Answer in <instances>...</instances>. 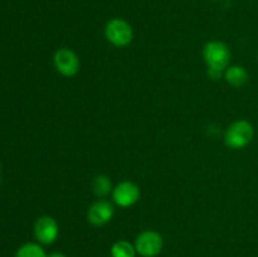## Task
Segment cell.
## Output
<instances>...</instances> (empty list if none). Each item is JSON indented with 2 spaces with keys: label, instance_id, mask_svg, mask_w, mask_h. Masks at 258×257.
<instances>
[{
  "label": "cell",
  "instance_id": "cell-1",
  "mask_svg": "<svg viewBox=\"0 0 258 257\" xmlns=\"http://www.w3.org/2000/svg\"><path fill=\"white\" fill-rule=\"evenodd\" d=\"M203 57L209 71L223 73L231 62V50L226 43L221 40H211L204 45Z\"/></svg>",
  "mask_w": 258,
  "mask_h": 257
},
{
  "label": "cell",
  "instance_id": "cell-2",
  "mask_svg": "<svg viewBox=\"0 0 258 257\" xmlns=\"http://www.w3.org/2000/svg\"><path fill=\"white\" fill-rule=\"evenodd\" d=\"M254 136V128L247 120H237L228 126L224 140L228 148L238 150L249 145Z\"/></svg>",
  "mask_w": 258,
  "mask_h": 257
},
{
  "label": "cell",
  "instance_id": "cell-3",
  "mask_svg": "<svg viewBox=\"0 0 258 257\" xmlns=\"http://www.w3.org/2000/svg\"><path fill=\"white\" fill-rule=\"evenodd\" d=\"M105 35L111 44L116 47H125L133 40L134 30L125 19L113 18L106 24Z\"/></svg>",
  "mask_w": 258,
  "mask_h": 257
},
{
  "label": "cell",
  "instance_id": "cell-4",
  "mask_svg": "<svg viewBox=\"0 0 258 257\" xmlns=\"http://www.w3.org/2000/svg\"><path fill=\"white\" fill-rule=\"evenodd\" d=\"M163 237L155 231H144L136 237L135 248L143 257H155L163 249Z\"/></svg>",
  "mask_w": 258,
  "mask_h": 257
},
{
  "label": "cell",
  "instance_id": "cell-5",
  "mask_svg": "<svg viewBox=\"0 0 258 257\" xmlns=\"http://www.w3.org/2000/svg\"><path fill=\"white\" fill-rule=\"evenodd\" d=\"M54 67L60 75L66 77H73L78 73L81 67L80 59L73 50L68 48H60L54 53Z\"/></svg>",
  "mask_w": 258,
  "mask_h": 257
},
{
  "label": "cell",
  "instance_id": "cell-6",
  "mask_svg": "<svg viewBox=\"0 0 258 257\" xmlns=\"http://www.w3.org/2000/svg\"><path fill=\"white\" fill-rule=\"evenodd\" d=\"M34 234L39 243L52 244L59 234V227H58L57 221L50 216L40 217L34 224Z\"/></svg>",
  "mask_w": 258,
  "mask_h": 257
},
{
  "label": "cell",
  "instance_id": "cell-7",
  "mask_svg": "<svg viewBox=\"0 0 258 257\" xmlns=\"http://www.w3.org/2000/svg\"><path fill=\"white\" fill-rule=\"evenodd\" d=\"M112 198L117 206L127 208L134 206L140 199V189L133 181H121L113 188Z\"/></svg>",
  "mask_w": 258,
  "mask_h": 257
},
{
  "label": "cell",
  "instance_id": "cell-8",
  "mask_svg": "<svg viewBox=\"0 0 258 257\" xmlns=\"http://www.w3.org/2000/svg\"><path fill=\"white\" fill-rule=\"evenodd\" d=\"M113 212H115V209H113V206L110 202L105 201V199H100V201L95 202L90 207L87 219L93 226H105L106 223H108L112 219Z\"/></svg>",
  "mask_w": 258,
  "mask_h": 257
},
{
  "label": "cell",
  "instance_id": "cell-9",
  "mask_svg": "<svg viewBox=\"0 0 258 257\" xmlns=\"http://www.w3.org/2000/svg\"><path fill=\"white\" fill-rule=\"evenodd\" d=\"M224 78L228 85L238 88L248 82V72L242 66H228L224 71Z\"/></svg>",
  "mask_w": 258,
  "mask_h": 257
},
{
  "label": "cell",
  "instance_id": "cell-10",
  "mask_svg": "<svg viewBox=\"0 0 258 257\" xmlns=\"http://www.w3.org/2000/svg\"><path fill=\"white\" fill-rule=\"evenodd\" d=\"M135 246L127 241H117L111 247V256L112 257H135Z\"/></svg>",
  "mask_w": 258,
  "mask_h": 257
},
{
  "label": "cell",
  "instance_id": "cell-11",
  "mask_svg": "<svg viewBox=\"0 0 258 257\" xmlns=\"http://www.w3.org/2000/svg\"><path fill=\"white\" fill-rule=\"evenodd\" d=\"M92 188L97 197H106L107 194H110L111 191L113 190L110 178L106 175L95 176L92 183Z\"/></svg>",
  "mask_w": 258,
  "mask_h": 257
},
{
  "label": "cell",
  "instance_id": "cell-12",
  "mask_svg": "<svg viewBox=\"0 0 258 257\" xmlns=\"http://www.w3.org/2000/svg\"><path fill=\"white\" fill-rule=\"evenodd\" d=\"M15 257H47V253L42 248V246H39L38 243L28 242V243L19 247V249L15 253Z\"/></svg>",
  "mask_w": 258,
  "mask_h": 257
},
{
  "label": "cell",
  "instance_id": "cell-13",
  "mask_svg": "<svg viewBox=\"0 0 258 257\" xmlns=\"http://www.w3.org/2000/svg\"><path fill=\"white\" fill-rule=\"evenodd\" d=\"M47 257H67V256L63 253H60V252H53V253H50L49 256H47Z\"/></svg>",
  "mask_w": 258,
  "mask_h": 257
}]
</instances>
